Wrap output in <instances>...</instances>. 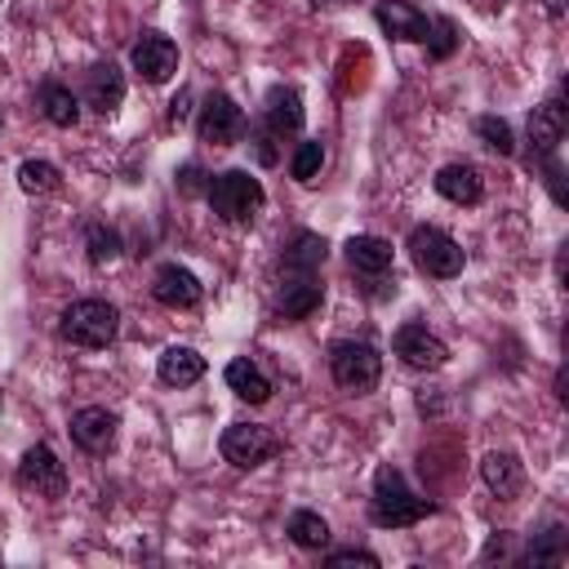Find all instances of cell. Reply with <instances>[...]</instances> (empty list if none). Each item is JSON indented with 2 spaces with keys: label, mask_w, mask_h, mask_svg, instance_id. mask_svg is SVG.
<instances>
[{
  "label": "cell",
  "mask_w": 569,
  "mask_h": 569,
  "mask_svg": "<svg viewBox=\"0 0 569 569\" xmlns=\"http://www.w3.org/2000/svg\"><path fill=\"white\" fill-rule=\"evenodd\" d=\"M436 507H431V498H422V493H413L409 489V480L396 471V467H382L378 476H373V493H369V520L378 525V529H409V525H418L422 516H431Z\"/></svg>",
  "instance_id": "6da1fadb"
},
{
  "label": "cell",
  "mask_w": 569,
  "mask_h": 569,
  "mask_svg": "<svg viewBox=\"0 0 569 569\" xmlns=\"http://www.w3.org/2000/svg\"><path fill=\"white\" fill-rule=\"evenodd\" d=\"M204 200H209L213 218H222V222H253V213L267 204V191L249 169H227V173L209 178Z\"/></svg>",
  "instance_id": "7a4b0ae2"
},
{
  "label": "cell",
  "mask_w": 569,
  "mask_h": 569,
  "mask_svg": "<svg viewBox=\"0 0 569 569\" xmlns=\"http://www.w3.org/2000/svg\"><path fill=\"white\" fill-rule=\"evenodd\" d=\"M58 333H62L67 342H76V347H89V351L111 347L116 333H120V311H116L111 302H102V298H76V302L62 311Z\"/></svg>",
  "instance_id": "3957f363"
},
{
  "label": "cell",
  "mask_w": 569,
  "mask_h": 569,
  "mask_svg": "<svg viewBox=\"0 0 569 569\" xmlns=\"http://www.w3.org/2000/svg\"><path fill=\"white\" fill-rule=\"evenodd\" d=\"M329 373H333V382H338L342 391L369 396V391L378 387V378H382V356H378V347H369V342L342 338V342L329 347Z\"/></svg>",
  "instance_id": "277c9868"
},
{
  "label": "cell",
  "mask_w": 569,
  "mask_h": 569,
  "mask_svg": "<svg viewBox=\"0 0 569 569\" xmlns=\"http://www.w3.org/2000/svg\"><path fill=\"white\" fill-rule=\"evenodd\" d=\"M405 249H409L413 267H418L422 276H436V280L458 276V271H462V262H467L462 244H458L453 236H445L440 227H413V231H409V240H405Z\"/></svg>",
  "instance_id": "5b68a950"
},
{
  "label": "cell",
  "mask_w": 569,
  "mask_h": 569,
  "mask_svg": "<svg viewBox=\"0 0 569 569\" xmlns=\"http://www.w3.org/2000/svg\"><path fill=\"white\" fill-rule=\"evenodd\" d=\"M218 449H222V458H227L231 467L249 471V467H262V462H271V458L280 453V436H276L271 427H262V422H231V427L222 431Z\"/></svg>",
  "instance_id": "8992f818"
},
{
  "label": "cell",
  "mask_w": 569,
  "mask_h": 569,
  "mask_svg": "<svg viewBox=\"0 0 569 569\" xmlns=\"http://www.w3.org/2000/svg\"><path fill=\"white\" fill-rule=\"evenodd\" d=\"M196 133L213 147H231L244 138V111L227 98V93H209L200 102V116H196Z\"/></svg>",
  "instance_id": "52a82bcc"
},
{
  "label": "cell",
  "mask_w": 569,
  "mask_h": 569,
  "mask_svg": "<svg viewBox=\"0 0 569 569\" xmlns=\"http://www.w3.org/2000/svg\"><path fill=\"white\" fill-rule=\"evenodd\" d=\"M18 485L36 489L40 498H62L67 493V471H62V462L49 445H31L18 462Z\"/></svg>",
  "instance_id": "ba28073f"
},
{
  "label": "cell",
  "mask_w": 569,
  "mask_h": 569,
  "mask_svg": "<svg viewBox=\"0 0 569 569\" xmlns=\"http://www.w3.org/2000/svg\"><path fill=\"white\" fill-rule=\"evenodd\" d=\"M391 351L409 365V369H440L449 360V347L427 329V325H400L396 338H391Z\"/></svg>",
  "instance_id": "9c48e42d"
},
{
  "label": "cell",
  "mask_w": 569,
  "mask_h": 569,
  "mask_svg": "<svg viewBox=\"0 0 569 569\" xmlns=\"http://www.w3.org/2000/svg\"><path fill=\"white\" fill-rule=\"evenodd\" d=\"M129 62H133V71H138L147 84H164V80L178 71V44H173L169 36H160V31H147V36L133 44Z\"/></svg>",
  "instance_id": "30bf717a"
},
{
  "label": "cell",
  "mask_w": 569,
  "mask_h": 569,
  "mask_svg": "<svg viewBox=\"0 0 569 569\" xmlns=\"http://www.w3.org/2000/svg\"><path fill=\"white\" fill-rule=\"evenodd\" d=\"M320 298H325V284L316 280V271H284L280 293H276V311L284 320H302L320 307Z\"/></svg>",
  "instance_id": "8fae6325"
},
{
  "label": "cell",
  "mask_w": 569,
  "mask_h": 569,
  "mask_svg": "<svg viewBox=\"0 0 569 569\" xmlns=\"http://www.w3.org/2000/svg\"><path fill=\"white\" fill-rule=\"evenodd\" d=\"M116 427H120V418L111 409H102V405H89V409L71 413V440L84 453H107L116 445Z\"/></svg>",
  "instance_id": "7c38bea8"
},
{
  "label": "cell",
  "mask_w": 569,
  "mask_h": 569,
  "mask_svg": "<svg viewBox=\"0 0 569 569\" xmlns=\"http://www.w3.org/2000/svg\"><path fill=\"white\" fill-rule=\"evenodd\" d=\"M565 129H569V107H565L560 93H551L542 107L529 111V142H533L538 156H551V151L560 147Z\"/></svg>",
  "instance_id": "4fadbf2b"
},
{
  "label": "cell",
  "mask_w": 569,
  "mask_h": 569,
  "mask_svg": "<svg viewBox=\"0 0 569 569\" xmlns=\"http://www.w3.org/2000/svg\"><path fill=\"white\" fill-rule=\"evenodd\" d=\"M151 298H156L160 307L187 311V307L200 302V280H196V271H187V267H178V262H164V267L156 271V280H151Z\"/></svg>",
  "instance_id": "5bb4252c"
},
{
  "label": "cell",
  "mask_w": 569,
  "mask_h": 569,
  "mask_svg": "<svg viewBox=\"0 0 569 569\" xmlns=\"http://www.w3.org/2000/svg\"><path fill=\"white\" fill-rule=\"evenodd\" d=\"M373 18H378L382 36H391V40H427V31H431V18L422 9H413L409 0H378Z\"/></svg>",
  "instance_id": "9a60e30c"
},
{
  "label": "cell",
  "mask_w": 569,
  "mask_h": 569,
  "mask_svg": "<svg viewBox=\"0 0 569 569\" xmlns=\"http://www.w3.org/2000/svg\"><path fill=\"white\" fill-rule=\"evenodd\" d=\"M84 102L93 107V111H116L120 102H124V71L116 67V62H93L89 71H84Z\"/></svg>",
  "instance_id": "2e32d148"
},
{
  "label": "cell",
  "mask_w": 569,
  "mask_h": 569,
  "mask_svg": "<svg viewBox=\"0 0 569 569\" xmlns=\"http://www.w3.org/2000/svg\"><path fill=\"white\" fill-rule=\"evenodd\" d=\"M480 476H485V485H489L498 498H516V493L525 489V462H520L511 449H493V453H485Z\"/></svg>",
  "instance_id": "e0dca14e"
},
{
  "label": "cell",
  "mask_w": 569,
  "mask_h": 569,
  "mask_svg": "<svg viewBox=\"0 0 569 569\" xmlns=\"http://www.w3.org/2000/svg\"><path fill=\"white\" fill-rule=\"evenodd\" d=\"M262 116H267L262 124L276 129L280 138H284V133H298V129H302V93H298L293 84H271Z\"/></svg>",
  "instance_id": "ac0fdd59"
},
{
  "label": "cell",
  "mask_w": 569,
  "mask_h": 569,
  "mask_svg": "<svg viewBox=\"0 0 569 569\" xmlns=\"http://www.w3.org/2000/svg\"><path fill=\"white\" fill-rule=\"evenodd\" d=\"M156 373H160L164 387H191V382L204 378V356L196 347H164Z\"/></svg>",
  "instance_id": "d6986e66"
},
{
  "label": "cell",
  "mask_w": 569,
  "mask_h": 569,
  "mask_svg": "<svg viewBox=\"0 0 569 569\" xmlns=\"http://www.w3.org/2000/svg\"><path fill=\"white\" fill-rule=\"evenodd\" d=\"M436 191L453 204H476L485 196V182H480L476 164H445V169H436Z\"/></svg>",
  "instance_id": "ffe728a7"
},
{
  "label": "cell",
  "mask_w": 569,
  "mask_h": 569,
  "mask_svg": "<svg viewBox=\"0 0 569 569\" xmlns=\"http://www.w3.org/2000/svg\"><path fill=\"white\" fill-rule=\"evenodd\" d=\"M342 249H347V262L360 276H387L391 271V258H396V249L382 236H351Z\"/></svg>",
  "instance_id": "44dd1931"
},
{
  "label": "cell",
  "mask_w": 569,
  "mask_h": 569,
  "mask_svg": "<svg viewBox=\"0 0 569 569\" xmlns=\"http://www.w3.org/2000/svg\"><path fill=\"white\" fill-rule=\"evenodd\" d=\"M222 378H227V387H231L240 400H249V405H267V400H271V378H267L249 356H236V360L222 369Z\"/></svg>",
  "instance_id": "7402d4cb"
},
{
  "label": "cell",
  "mask_w": 569,
  "mask_h": 569,
  "mask_svg": "<svg viewBox=\"0 0 569 569\" xmlns=\"http://www.w3.org/2000/svg\"><path fill=\"white\" fill-rule=\"evenodd\" d=\"M329 258V244L325 236L316 231H298L289 244H284V271H320Z\"/></svg>",
  "instance_id": "603a6c76"
},
{
  "label": "cell",
  "mask_w": 569,
  "mask_h": 569,
  "mask_svg": "<svg viewBox=\"0 0 569 569\" xmlns=\"http://www.w3.org/2000/svg\"><path fill=\"white\" fill-rule=\"evenodd\" d=\"M40 111H44V120L49 124H58V129H76V120H80V98L67 89V84H44L40 89Z\"/></svg>",
  "instance_id": "cb8c5ba5"
},
{
  "label": "cell",
  "mask_w": 569,
  "mask_h": 569,
  "mask_svg": "<svg viewBox=\"0 0 569 569\" xmlns=\"http://www.w3.org/2000/svg\"><path fill=\"white\" fill-rule=\"evenodd\" d=\"M284 533H289L293 547H302V551H325V547H329V525H325V516H316V511H293L289 525H284Z\"/></svg>",
  "instance_id": "d4e9b609"
},
{
  "label": "cell",
  "mask_w": 569,
  "mask_h": 569,
  "mask_svg": "<svg viewBox=\"0 0 569 569\" xmlns=\"http://www.w3.org/2000/svg\"><path fill=\"white\" fill-rule=\"evenodd\" d=\"M58 169L49 164V160H22L18 164V182H22V191H31V196H49V191H58Z\"/></svg>",
  "instance_id": "484cf974"
},
{
  "label": "cell",
  "mask_w": 569,
  "mask_h": 569,
  "mask_svg": "<svg viewBox=\"0 0 569 569\" xmlns=\"http://www.w3.org/2000/svg\"><path fill=\"white\" fill-rule=\"evenodd\" d=\"M560 560H565V529H560V525H551L547 533H538V538L529 542L525 565H560Z\"/></svg>",
  "instance_id": "4316f807"
},
{
  "label": "cell",
  "mask_w": 569,
  "mask_h": 569,
  "mask_svg": "<svg viewBox=\"0 0 569 569\" xmlns=\"http://www.w3.org/2000/svg\"><path fill=\"white\" fill-rule=\"evenodd\" d=\"M476 133H480V142H485L489 151H498V156H511V151H516V133H511V124H507L502 116H480V120H476Z\"/></svg>",
  "instance_id": "83f0119b"
},
{
  "label": "cell",
  "mask_w": 569,
  "mask_h": 569,
  "mask_svg": "<svg viewBox=\"0 0 569 569\" xmlns=\"http://www.w3.org/2000/svg\"><path fill=\"white\" fill-rule=\"evenodd\" d=\"M84 244H89V262L102 267V262H111V258L120 253V231L107 227V222H93L89 236H84Z\"/></svg>",
  "instance_id": "f1b7e54d"
},
{
  "label": "cell",
  "mask_w": 569,
  "mask_h": 569,
  "mask_svg": "<svg viewBox=\"0 0 569 569\" xmlns=\"http://www.w3.org/2000/svg\"><path fill=\"white\" fill-rule=\"evenodd\" d=\"M320 164H325V147H320L316 138H307V142H298V151H293V160H289V173H293L298 182H311V178L320 173Z\"/></svg>",
  "instance_id": "f546056e"
},
{
  "label": "cell",
  "mask_w": 569,
  "mask_h": 569,
  "mask_svg": "<svg viewBox=\"0 0 569 569\" xmlns=\"http://www.w3.org/2000/svg\"><path fill=\"white\" fill-rule=\"evenodd\" d=\"M453 49H458V27H453L449 18H436L431 31H427V53L440 62V58H449Z\"/></svg>",
  "instance_id": "4dcf8cb0"
},
{
  "label": "cell",
  "mask_w": 569,
  "mask_h": 569,
  "mask_svg": "<svg viewBox=\"0 0 569 569\" xmlns=\"http://www.w3.org/2000/svg\"><path fill=\"white\" fill-rule=\"evenodd\" d=\"M325 560L329 565H365V569H378V556L365 551V547H342V551H329Z\"/></svg>",
  "instance_id": "1f68e13d"
},
{
  "label": "cell",
  "mask_w": 569,
  "mask_h": 569,
  "mask_svg": "<svg viewBox=\"0 0 569 569\" xmlns=\"http://www.w3.org/2000/svg\"><path fill=\"white\" fill-rule=\"evenodd\" d=\"M178 187H182V196H204V191H209L204 169H200V164H182V169H178Z\"/></svg>",
  "instance_id": "d6a6232c"
},
{
  "label": "cell",
  "mask_w": 569,
  "mask_h": 569,
  "mask_svg": "<svg viewBox=\"0 0 569 569\" xmlns=\"http://www.w3.org/2000/svg\"><path fill=\"white\" fill-rule=\"evenodd\" d=\"M271 138H280L276 129H267V124H258L253 129V151H258V160L262 164H276V147H271Z\"/></svg>",
  "instance_id": "836d02e7"
},
{
  "label": "cell",
  "mask_w": 569,
  "mask_h": 569,
  "mask_svg": "<svg viewBox=\"0 0 569 569\" xmlns=\"http://www.w3.org/2000/svg\"><path fill=\"white\" fill-rule=\"evenodd\" d=\"M187 102H191V93H187V89L169 102V120H173V124H182V120H187Z\"/></svg>",
  "instance_id": "e575fe53"
},
{
  "label": "cell",
  "mask_w": 569,
  "mask_h": 569,
  "mask_svg": "<svg viewBox=\"0 0 569 569\" xmlns=\"http://www.w3.org/2000/svg\"><path fill=\"white\" fill-rule=\"evenodd\" d=\"M493 556H507V538H502V533L489 538V547H485V560H493Z\"/></svg>",
  "instance_id": "d590c367"
},
{
  "label": "cell",
  "mask_w": 569,
  "mask_h": 569,
  "mask_svg": "<svg viewBox=\"0 0 569 569\" xmlns=\"http://www.w3.org/2000/svg\"><path fill=\"white\" fill-rule=\"evenodd\" d=\"M547 13H551V18H560V13H565V0H547Z\"/></svg>",
  "instance_id": "8d00e7d4"
},
{
  "label": "cell",
  "mask_w": 569,
  "mask_h": 569,
  "mask_svg": "<svg viewBox=\"0 0 569 569\" xmlns=\"http://www.w3.org/2000/svg\"><path fill=\"white\" fill-rule=\"evenodd\" d=\"M316 9H338V4H347V0H311Z\"/></svg>",
  "instance_id": "74e56055"
}]
</instances>
